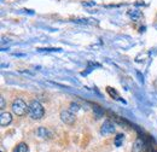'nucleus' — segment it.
I'll return each mask as SVG.
<instances>
[{
    "mask_svg": "<svg viewBox=\"0 0 157 152\" xmlns=\"http://www.w3.org/2000/svg\"><path fill=\"white\" fill-rule=\"evenodd\" d=\"M29 116L33 118V120H41L45 115V110L41 105V103L38 100H33L30 104H29V111H28Z\"/></svg>",
    "mask_w": 157,
    "mask_h": 152,
    "instance_id": "obj_1",
    "label": "nucleus"
},
{
    "mask_svg": "<svg viewBox=\"0 0 157 152\" xmlns=\"http://www.w3.org/2000/svg\"><path fill=\"white\" fill-rule=\"evenodd\" d=\"M11 109H12V112L15 115H17V116H24L29 111V106L21 98H17V99L13 100Z\"/></svg>",
    "mask_w": 157,
    "mask_h": 152,
    "instance_id": "obj_2",
    "label": "nucleus"
},
{
    "mask_svg": "<svg viewBox=\"0 0 157 152\" xmlns=\"http://www.w3.org/2000/svg\"><path fill=\"white\" fill-rule=\"evenodd\" d=\"M60 120L65 123V124H74L75 123V115L73 114L70 110H62L60 111Z\"/></svg>",
    "mask_w": 157,
    "mask_h": 152,
    "instance_id": "obj_3",
    "label": "nucleus"
},
{
    "mask_svg": "<svg viewBox=\"0 0 157 152\" xmlns=\"http://www.w3.org/2000/svg\"><path fill=\"white\" fill-rule=\"evenodd\" d=\"M147 145L149 144L145 141V139L141 138V136H139L137 140H136V142L133 144V150H134V152H143L147 149Z\"/></svg>",
    "mask_w": 157,
    "mask_h": 152,
    "instance_id": "obj_4",
    "label": "nucleus"
},
{
    "mask_svg": "<svg viewBox=\"0 0 157 152\" xmlns=\"http://www.w3.org/2000/svg\"><path fill=\"white\" fill-rule=\"evenodd\" d=\"M114 132H115V124L111 123L110 121H105L100 128L101 135H109V134H113Z\"/></svg>",
    "mask_w": 157,
    "mask_h": 152,
    "instance_id": "obj_5",
    "label": "nucleus"
},
{
    "mask_svg": "<svg viewBox=\"0 0 157 152\" xmlns=\"http://www.w3.org/2000/svg\"><path fill=\"white\" fill-rule=\"evenodd\" d=\"M12 122V115L10 112H1L0 114V124L1 127H7Z\"/></svg>",
    "mask_w": 157,
    "mask_h": 152,
    "instance_id": "obj_6",
    "label": "nucleus"
},
{
    "mask_svg": "<svg viewBox=\"0 0 157 152\" xmlns=\"http://www.w3.org/2000/svg\"><path fill=\"white\" fill-rule=\"evenodd\" d=\"M36 134H38V136L41 138V139H50L52 136V133L47 128H45V127H40L39 129L36 131Z\"/></svg>",
    "mask_w": 157,
    "mask_h": 152,
    "instance_id": "obj_7",
    "label": "nucleus"
},
{
    "mask_svg": "<svg viewBox=\"0 0 157 152\" xmlns=\"http://www.w3.org/2000/svg\"><path fill=\"white\" fill-rule=\"evenodd\" d=\"M128 16H129V18L133 19V21H138V19L141 17V12L137 10V9H134V10H129L128 11Z\"/></svg>",
    "mask_w": 157,
    "mask_h": 152,
    "instance_id": "obj_8",
    "label": "nucleus"
},
{
    "mask_svg": "<svg viewBox=\"0 0 157 152\" xmlns=\"http://www.w3.org/2000/svg\"><path fill=\"white\" fill-rule=\"evenodd\" d=\"M13 152H28V145L25 142H20L15 149Z\"/></svg>",
    "mask_w": 157,
    "mask_h": 152,
    "instance_id": "obj_9",
    "label": "nucleus"
},
{
    "mask_svg": "<svg viewBox=\"0 0 157 152\" xmlns=\"http://www.w3.org/2000/svg\"><path fill=\"white\" fill-rule=\"evenodd\" d=\"M93 112H94V116L97 117V118H100V117H103V115H104V111H103V109L98 106V105H94L93 106Z\"/></svg>",
    "mask_w": 157,
    "mask_h": 152,
    "instance_id": "obj_10",
    "label": "nucleus"
},
{
    "mask_svg": "<svg viewBox=\"0 0 157 152\" xmlns=\"http://www.w3.org/2000/svg\"><path fill=\"white\" fill-rule=\"evenodd\" d=\"M123 139H124V135H123V134H118L117 136L115 138V145H116L117 147H120V146L122 145Z\"/></svg>",
    "mask_w": 157,
    "mask_h": 152,
    "instance_id": "obj_11",
    "label": "nucleus"
},
{
    "mask_svg": "<svg viewBox=\"0 0 157 152\" xmlns=\"http://www.w3.org/2000/svg\"><path fill=\"white\" fill-rule=\"evenodd\" d=\"M78 110H80V105L76 104V103H71L70 104V111L74 114V112H78Z\"/></svg>",
    "mask_w": 157,
    "mask_h": 152,
    "instance_id": "obj_12",
    "label": "nucleus"
},
{
    "mask_svg": "<svg viewBox=\"0 0 157 152\" xmlns=\"http://www.w3.org/2000/svg\"><path fill=\"white\" fill-rule=\"evenodd\" d=\"M88 21H91V19H85V18L74 19V22H76V23H81V24H88V23H91V22H88Z\"/></svg>",
    "mask_w": 157,
    "mask_h": 152,
    "instance_id": "obj_13",
    "label": "nucleus"
},
{
    "mask_svg": "<svg viewBox=\"0 0 157 152\" xmlns=\"http://www.w3.org/2000/svg\"><path fill=\"white\" fill-rule=\"evenodd\" d=\"M5 108V100H4V98H1L0 99V109H4Z\"/></svg>",
    "mask_w": 157,
    "mask_h": 152,
    "instance_id": "obj_14",
    "label": "nucleus"
}]
</instances>
